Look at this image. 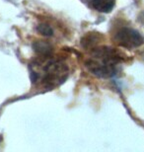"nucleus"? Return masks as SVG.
Masks as SVG:
<instances>
[{"label": "nucleus", "mask_w": 144, "mask_h": 152, "mask_svg": "<svg viewBox=\"0 0 144 152\" xmlns=\"http://www.w3.org/2000/svg\"><path fill=\"white\" fill-rule=\"evenodd\" d=\"M32 81L45 89H53L65 80L68 75V67L59 59L42 58L41 63L33 65Z\"/></svg>", "instance_id": "1"}, {"label": "nucleus", "mask_w": 144, "mask_h": 152, "mask_svg": "<svg viewBox=\"0 0 144 152\" xmlns=\"http://www.w3.org/2000/svg\"><path fill=\"white\" fill-rule=\"evenodd\" d=\"M121 60L119 53L114 48H102L94 51L89 58L87 66L89 70L101 77H108L115 74L116 66Z\"/></svg>", "instance_id": "2"}, {"label": "nucleus", "mask_w": 144, "mask_h": 152, "mask_svg": "<svg viewBox=\"0 0 144 152\" xmlns=\"http://www.w3.org/2000/svg\"><path fill=\"white\" fill-rule=\"evenodd\" d=\"M115 39L119 45L126 48H133L141 45L144 39L138 32L130 28H121L115 35Z\"/></svg>", "instance_id": "3"}, {"label": "nucleus", "mask_w": 144, "mask_h": 152, "mask_svg": "<svg viewBox=\"0 0 144 152\" xmlns=\"http://www.w3.org/2000/svg\"><path fill=\"white\" fill-rule=\"evenodd\" d=\"M89 5L99 12L108 13L114 8L115 0H88Z\"/></svg>", "instance_id": "4"}, {"label": "nucleus", "mask_w": 144, "mask_h": 152, "mask_svg": "<svg viewBox=\"0 0 144 152\" xmlns=\"http://www.w3.org/2000/svg\"><path fill=\"white\" fill-rule=\"evenodd\" d=\"M38 31L41 33L42 35L48 36V37L53 34V29L51 28L50 25H48V24H41V25L38 27Z\"/></svg>", "instance_id": "5"}]
</instances>
